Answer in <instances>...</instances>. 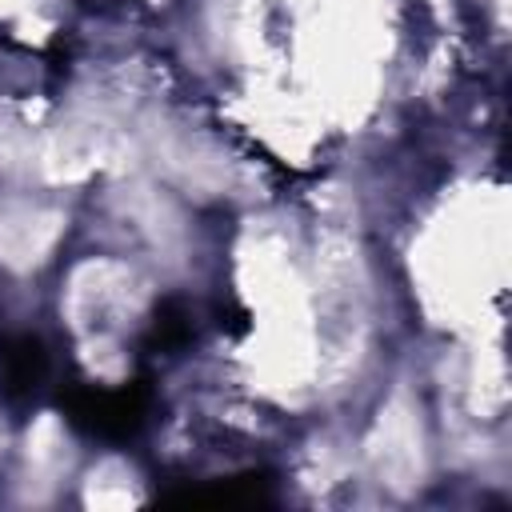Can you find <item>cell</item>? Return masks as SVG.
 <instances>
[{"instance_id":"obj_2","label":"cell","mask_w":512,"mask_h":512,"mask_svg":"<svg viewBox=\"0 0 512 512\" xmlns=\"http://www.w3.org/2000/svg\"><path fill=\"white\" fill-rule=\"evenodd\" d=\"M44 368H48V356L32 336H20L0 352V380L8 396H32L44 380Z\"/></svg>"},{"instance_id":"obj_3","label":"cell","mask_w":512,"mask_h":512,"mask_svg":"<svg viewBox=\"0 0 512 512\" xmlns=\"http://www.w3.org/2000/svg\"><path fill=\"white\" fill-rule=\"evenodd\" d=\"M164 500L172 504H208V508H236V504H260L268 500L264 480L244 476V480H216L208 488H188V492H168Z\"/></svg>"},{"instance_id":"obj_1","label":"cell","mask_w":512,"mask_h":512,"mask_svg":"<svg viewBox=\"0 0 512 512\" xmlns=\"http://www.w3.org/2000/svg\"><path fill=\"white\" fill-rule=\"evenodd\" d=\"M72 420L104 440H124L144 424L148 392L144 388H80L72 400Z\"/></svg>"}]
</instances>
